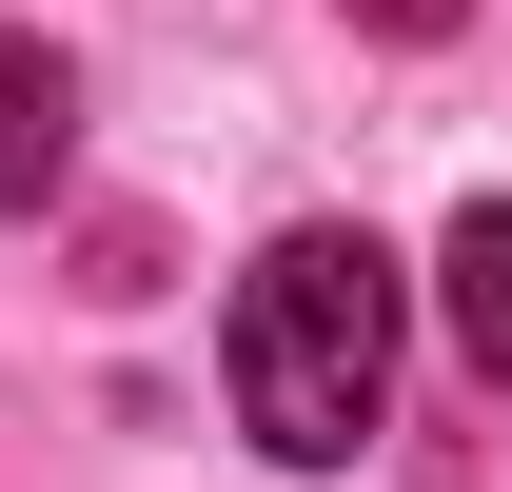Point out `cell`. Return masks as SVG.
<instances>
[{"mask_svg":"<svg viewBox=\"0 0 512 492\" xmlns=\"http://www.w3.org/2000/svg\"><path fill=\"white\" fill-rule=\"evenodd\" d=\"M375 394H394V256L335 237V217H296L237 276V433L276 473H335L375 433Z\"/></svg>","mask_w":512,"mask_h":492,"instance_id":"6da1fadb","label":"cell"},{"mask_svg":"<svg viewBox=\"0 0 512 492\" xmlns=\"http://www.w3.org/2000/svg\"><path fill=\"white\" fill-rule=\"evenodd\" d=\"M335 20H375V40H453V0H335Z\"/></svg>","mask_w":512,"mask_h":492,"instance_id":"277c9868","label":"cell"},{"mask_svg":"<svg viewBox=\"0 0 512 492\" xmlns=\"http://www.w3.org/2000/svg\"><path fill=\"white\" fill-rule=\"evenodd\" d=\"M434 296H453V355L512 394V197H473L453 217V256H434Z\"/></svg>","mask_w":512,"mask_h":492,"instance_id":"3957f363","label":"cell"},{"mask_svg":"<svg viewBox=\"0 0 512 492\" xmlns=\"http://www.w3.org/2000/svg\"><path fill=\"white\" fill-rule=\"evenodd\" d=\"M60 178H79V60L0 20V217H40Z\"/></svg>","mask_w":512,"mask_h":492,"instance_id":"7a4b0ae2","label":"cell"}]
</instances>
